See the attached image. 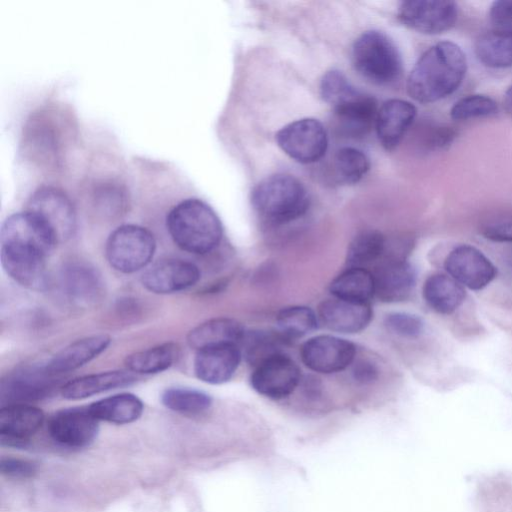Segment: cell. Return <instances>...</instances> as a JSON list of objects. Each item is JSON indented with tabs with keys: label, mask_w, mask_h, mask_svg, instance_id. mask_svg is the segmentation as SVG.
I'll list each match as a JSON object with an SVG mask.
<instances>
[{
	"label": "cell",
	"mask_w": 512,
	"mask_h": 512,
	"mask_svg": "<svg viewBox=\"0 0 512 512\" xmlns=\"http://www.w3.org/2000/svg\"><path fill=\"white\" fill-rule=\"evenodd\" d=\"M321 96L333 108L353 99L360 92L337 70L328 71L320 84Z\"/></svg>",
	"instance_id": "obj_36"
},
{
	"label": "cell",
	"mask_w": 512,
	"mask_h": 512,
	"mask_svg": "<svg viewBox=\"0 0 512 512\" xmlns=\"http://www.w3.org/2000/svg\"><path fill=\"white\" fill-rule=\"evenodd\" d=\"M161 401L168 409L182 414H199L212 404L211 397L205 392L183 387L166 389Z\"/></svg>",
	"instance_id": "obj_34"
},
{
	"label": "cell",
	"mask_w": 512,
	"mask_h": 512,
	"mask_svg": "<svg viewBox=\"0 0 512 512\" xmlns=\"http://www.w3.org/2000/svg\"><path fill=\"white\" fill-rule=\"evenodd\" d=\"M490 17L497 23H511L512 0H500L493 2L490 8Z\"/></svg>",
	"instance_id": "obj_44"
},
{
	"label": "cell",
	"mask_w": 512,
	"mask_h": 512,
	"mask_svg": "<svg viewBox=\"0 0 512 512\" xmlns=\"http://www.w3.org/2000/svg\"><path fill=\"white\" fill-rule=\"evenodd\" d=\"M458 7L453 1L408 0L398 9V19L406 27L423 34H439L456 23Z\"/></svg>",
	"instance_id": "obj_9"
},
{
	"label": "cell",
	"mask_w": 512,
	"mask_h": 512,
	"mask_svg": "<svg viewBox=\"0 0 512 512\" xmlns=\"http://www.w3.org/2000/svg\"><path fill=\"white\" fill-rule=\"evenodd\" d=\"M466 71V56L457 44L436 43L415 63L407 80V92L420 103L436 102L458 89Z\"/></svg>",
	"instance_id": "obj_1"
},
{
	"label": "cell",
	"mask_w": 512,
	"mask_h": 512,
	"mask_svg": "<svg viewBox=\"0 0 512 512\" xmlns=\"http://www.w3.org/2000/svg\"><path fill=\"white\" fill-rule=\"evenodd\" d=\"M178 355L179 347L173 342H167L130 354L125 364L133 373L154 374L170 368Z\"/></svg>",
	"instance_id": "obj_31"
},
{
	"label": "cell",
	"mask_w": 512,
	"mask_h": 512,
	"mask_svg": "<svg viewBox=\"0 0 512 512\" xmlns=\"http://www.w3.org/2000/svg\"><path fill=\"white\" fill-rule=\"evenodd\" d=\"M276 141L290 158L304 164L321 159L328 146L326 130L313 118H303L287 124L277 132Z\"/></svg>",
	"instance_id": "obj_7"
},
{
	"label": "cell",
	"mask_w": 512,
	"mask_h": 512,
	"mask_svg": "<svg viewBox=\"0 0 512 512\" xmlns=\"http://www.w3.org/2000/svg\"><path fill=\"white\" fill-rule=\"evenodd\" d=\"M354 374L360 381H371L376 376V370L369 363H361L355 368Z\"/></svg>",
	"instance_id": "obj_45"
},
{
	"label": "cell",
	"mask_w": 512,
	"mask_h": 512,
	"mask_svg": "<svg viewBox=\"0 0 512 512\" xmlns=\"http://www.w3.org/2000/svg\"><path fill=\"white\" fill-rule=\"evenodd\" d=\"M41 409L28 404H8L0 410V441L2 445L21 448L43 424Z\"/></svg>",
	"instance_id": "obj_20"
},
{
	"label": "cell",
	"mask_w": 512,
	"mask_h": 512,
	"mask_svg": "<svg viewBox=\"0 0 512 512\" xmlns=\"http://www.w3.org/2000/svg\"><path fill=\"white\" fill-rule=\"evenodd\" d=\"M0 243L33 249L46 257L58 244L48 227L27 210L12 214L4 221L0 230Z\"/></svg>",
	"instance_id": "obj_12"
},
{
	"label": "cell",
	"mask_w": 512,
	"mask_h": 512,
	"mask_svg": "<svg viewBox=\"0 0 512 512\" xmlns=\"http://www.w3.org/2000/svg\"><path fill=\"white\" fill-rule=\"evenodd\" d=\"M156 249L153 234L145 227L126 224L115 229L107 239L105 254L110 266L122 273L146 267Z\"/></svg>",
	"instance_id": "obj_5"
},
{
	"label": "cell",
	"mask_w": 512,
	"mask_h": 512,
	"mask_svg": "<svg viewBox=\"0 0 512 512\" xmlns=\"http://www.w3.org/2000/svg\"><path fill=\"white\" fill-rule=\"evenodd\" d=\"M318 317L332 331L354 334L364 330L373 318L370 303L347 301L336 297L323 301Z\"/></svg>",
	"instance_id": "obj_19"
},
{
	"label": "cell",
	"mask_w": 512,
	"mask_h": 512,
	"mask_svg": "<svg viewBox=\"0 0 512 512\" xmlns=\"http://www.w3.org/2000/svg\"><path fill=\"white\" fill-rule=\"evenodd\" d=\"M386 249V239L377 230H365L358 233L350 242L346 263L349 267L366 268L378 261Z\"/></svg>",
	"instance_id": "obj_32"
},
{
	"label": "cell",
	"mask_w": 512,
	"mask_h": 512,
	"mask_svg": "<svg viewBox=\"0 0 512 512\" xmlns=\"http://www.w3.org/2000/svg\"><path fill=\"white\" fill-rule=\"evenodd\" d=\"M496 102L483 94L467 95L454 103L450 116L454 120H468L487 117L497 112Z\"/></svg>",
	"instance_id": "obj_37"
},
{
	"label": "cell",
	"mask_w": 512,
	"mask_h": 512,
	"mask_svg": "<svg viewBox=\"0 0 512 512\" xmlns=\"http://www.w3.org/2000/svg\"><path fill=\"white\" fill-rule=\"evenodd\" d=\"M59 380L46 366L26 367L12 373L1 384L2 401L8 404H25L47 397L58 386Z\"/></svg>",
	"instance_id": "obj_15"
},
{
	"label": "cell",
	"mask_w": 512,
	"mask_h": 512,
	"mask_svg": "<svg viewBox=\"0 0 512 512\" xmlns=\"http://www.w3.org/2000/svg\"><path fill=\"white\" fill-rule=\"evenodd\" d=\"M167 229L182 250L206 254L215 249L223 235L218 215L199 199H186L174 206L167 215Z\"/></svg>",
	"instance_id": "obj_2"
},
{
	"label": "cell",
	"mask_w": 512,
	"mask_h": 512,
	"mask_svg": "<svg viewBox=\"0 0 512 512\" xmlns=\"http://www.w3.org/2000/svg\"><path fill=\"white\" fill-rule=\"evenodd\" d=\"M340 131L348 137L365 136L376 122L377 103L363 93L333 108Z\"/></svg>",
	"instance_id": "obj_24"
},
{
	"label": "cell",
	"mask_w": 512,
	"mask_h": 512,
	"mask_svg": "<svg viewBox=\"0 0 512 512\" xmlns=\"http://www.w3.org/2000/svg\"><path fill=\"white\" fill-rule=\"evenodd\" d=\"M245 335L246 330L240 322L220 317L207 320L192 329L187 336V342L198 351L222 344H242Z\"/></svg>",
	"instance_id": "obj_25"
},
{
	"label": "cell",
	"mask_w": 512,
	"mask_h": 512,
	"mask_svg": "<svg viewBox=\"0 0 512 512\" xmlns=\"http://www.w3.org/2000/svg\"><path fill=\"white\" fill-rule=\"evenodd\" d=\"M504 106L506 111L512 115V85L505 92Z\"/></svg>",
	"instance_id": "obj_46"
},
{
	"label": "cell",
	"mask_w": 512,
	"mask_h": 512,
	"mask_svg": "<svg viewBox=\"0 0 512 512\" xmlns=\"http://www.w3.org/2000/svg\"><path fill=\"white\" fill-rule=\"evenodd\" d=\"M242 359L239 345L222 344L200 349L194 359V373L208 384H223L229 381Z\"/></svg>",
	"instance_id": "obj_18"
},
{
	"label": "cell",
	"mask_w": 512,
	"mask_h": 512,
	"mask_svg": "<svg viewBox=\"0 0 512 512\" xmlns=\"http://www.w3.org/2000/svg\"><path fill=\"white\" fill-rule=\"evenodd\" d=\"M276 325L285 339H297L317 329L318 317L309 307L289 306L278 312Z\"/></svg>",
	"instance_id": "obj_33"
},
{
	"label": "cell",
	"mask_w": 512,
	"mask_h": 512,
	"mask_svg": "<svg viewBox=\"0 0 512 512\" xmlns=\"http://www.w3.org/2000/svg\"><path fill=\"white\" fill-rule=\"evenodd\" d=\"M480 232L494 242H512V212L497 211L489 214L482 220Z\"/></svg>",
	"instance_id": "obj_39"
},
{
	"label": "cell",
	"mask_w": 512,
	"mask_h": 512,
	"mask_svg": "<svg viewBox=\"0 0 512 512\" xmlns=\"http://www.w3.org/2000/svg\"><path fill=\"white\" fill-rule=\"evenodd\" d=\"M0 257L4 270L15 282L31 290L46 288L45 255L29 248L1 245Z\"/></svg>",
	"instance_id": "obj_16"
},
{
	"label": "cell",
	"mask_w": 512,
	"mask_h": 512,
	"mask_svg": "<svg viewBox=\"0 0 512 512\" xmlns=\"http://www.w3.org/2000/svg\"><path fill=\"white\" fill-rule=\"evenodd\" d=\"M90 412L100 421L127 424L137 420L143 412V402L131 393L116 394L88 406Z\"/></svg>",
	"instance_id": "obj_29"
},
{
	"label": "cell",
	"mask_w": 512,
	"mask_h": 512,
	"mask_svg": "<svg viewBox=\"0 0 512 512\" xmlns=\"http://www.w3.org/2000/svg\"><path fill=\"white\" fill-rule=\"evenodd\" d=\"M374 279L375 295L383 302L394 303L409 297L416 275L404 258H391L377 267Z\"/></svg>",
	"instance_id": "obj_21"
},
{
	"label": "cell",
	"mask_w": 512,
	"mask_h": 512,
	"mask_svg": "<svg viewBox=\"0 0 512 512\" xmlns=\"http://www.w3.org/2000/svg\"><path fill=\"white\" fill-rule=\"evenodd\" d=\"M384 325L390 332L405 338H416L424 330V322L417 315L393 312L386 315Z\"/></svg>",
	"instance_id": "obj_40"
},
{
	"label": "cell",
	"mask_w": 512,
	"mask_h": 512,
	"mask_svg": "<svg viewBox=\"0 0 512 512\" xmlns=\"http://www.w3.org/2000/svg\"><path fill=\"white\" fill-rule=\"evenodd\" d=\"M48 430L58 444L67 448H83L96 438L99 420L88 406L67 408L51 416Z\"/></svg>",
	"instance_id": "obj_11"
},
{
	"label": "cell",
	"mask_w": 512,
	"mask_h": 512,
	"mask_svg": "<svg viewBox=\"0 0 512 512\" xmlns=\"http://www.w3.org/2000/svg\"><path fill=\"white\" fill-rule=\"evenodd\" d=\"M329 290L339 299L369 303L375 295L374 274L366 268L349 267L331 282Z\"/></svg>",
	"instance_id": "obj_28"
},
{
	"label": "cell",
	"mask_w": 512,
	"mask_h": 512,
	"mask_svg": "<svg viewBox=\"0 0 512 512\" xmlns=\"http://www.w3.org/2000/svg\"><path fill=\"white\" fill-rule=\"evenodd\" d=\"M334 168L341 182L355 184L368 172L370 161L361 150L344 147L335 154Z\"/></svg>",
	"instance_id": "obj_35"
},
{
	"label": "cell",
	"mask_w": 512,
	"mask_h": 512,
	"mask_svg": "<svg viewBox=\"0 0 512 512\" xmlns=\"http://www.w3.org/2000/svg\"><path fill=\"white\" fill-rule=\"evenodd\" d=\"M27 208L48 227L57 243L73 236L77 225L76 211L62 190L50 186L37 189Z\"/></svg>",
	"instance_id": "obj_6"
},
{
	"label": "cell",
	"mask_w": 512,
	"mask_h": 512,
	"mask_svg": "<svg viewBox=\"0 0 512 512\" xmlns=\"http://www.w3.org/2000/svg\"><path fill=\"white\" fill-rule=\"evenodd\" d=\"M251 204L266 221L285 224L306 213L309 196L302 183L293 176L275 174L255 186L251 193Z\"/></svg>",
	"instance_id": "obj_3"
},
{
	"label": "cell",
	"mask_w": 512,
	"mask_h": 512,
	"mask_svg": "<svg viewBox=\"0 0 512 512\" xmlns=\"http://www.w3.org/2000/svg\"><path fill=\"white\" fill-rule=\"evenodd\" d=\"M200 270L182 259H163L154 263L142 275L143 286L155 294H170L188 289L200 279Z\"/></svg>",
	"instance_id": "obj_14"
},
{
	"label": "cell",
	"mask_w": 512,
	"mask_h": 512,
	"mask_svg": "<svg viewBox=\"0 0 512 512\" xmlns=\"http://www.w3.org/2000/svg\"><path fill=\"white\" fill-rule=\"evenodd\" d=\"M136 377L131 371L113 370L85 375L67 382L61 394L68 400L84 399L95 394L133 384Z\"/></svg>",
	"instance_id": "obj_26"
},
{
	"label": "cell",
	"mask_w": 512,
	"mask_h": 512,
	"mask_svg": "<svg viewBox=\"0 0 512 512\" xmlns=\"http://www.w3.org/2000/svg\"><path fill=\"white\" fill-rule=\"evenodd\" d=\"M300 379L301 371L298 365L289 356L280 352L255 365L250 383L260 395L279 400L293 393Z\"/></svg>",
	"instance_id": "obj_8"
},
{
	"label": "cell",
	"mask_w": 512,
	"mask_h": 512,
	"mask_svg": "<svg viewBox=\"0 0 512 512\" xmlns=\"http://www.w3.org/2000/svg\"><path fill=\"white\" fill-rule=\"evenodd\" d=\"M0 471L12 478H29L36 473L37 466L29 460L8 457L1 459Z\"/></svg>",
	"instance_id": "obj_41"
},
{
	"label": "cell",
	"mask_w": 512,
	"mask_h": 512,
	"mask_svg": "<svg viewBox=\"0 0 512 512\" xmlns=\"http://www.w3.org/2000/svg\"><path fill=\"white\" fill-rule=\"evenodd\" d=\"M354 68L366 79L387 84L401 73L402 62L393 41L380 31H366L354 42L352 48Z\"/></svg>",
	"instance_id": "obj_4"
},
{
	"label": "cell",
	"mask_w": 512,
	"mask_h": 512,
	"mask_svg": "<svg viewBox=\"0 0 512 512\" xmlns=\"http://www.w3.org/2000/svg\"><path fill=\"white\" fill-rule=\"evenodd\" d=\"M455 138V131L449 126L436 125L429 127L425 145L430 149H441L448 146Z\"/></svg>",
	"instance_id": "obj_43"
},
{
	"label": "cell",
	"mask_w": 512,
	"mask_h": 512,
	"mask_svg": "<svg viewBox=\"0 0 512 512\" xmlns=\"http://www.w3.org/2000/svg\"><path fill=\"white\" fill-rule=\"evenodd\" d=\"M111 343V338L105 334H97L76 340L57 352L45 365L53 375H59L75 370L90 362Z\"/></svg>",
	"instance_id": "obj_23"
},
{
	"label": "cell",
	"mask_w": 512,
	"mask_h": 512,
	"mask_svg": "<svg viewBox=\"0 0 512 512\" xmlns=\"http://www.w3.org/2000/svg\"><path fill=\"white\" fill-rule=\"evenodd\" d=\"M61 285L68 299L83 308L97 305L105 293L101 275L85 262L74 261L65 265Z\"/></svg>",
	"instance_id": "obj_17"
},
{
	"label": "cell",
	"mask_w": 512,
	"mask_h": 512,
	"mask_svg": "<svg viewBox=\"0 0 512 512\" xmlns=\"http://www.w3.org/2000/svg\"><path fill=\"white\" fill-rule=\"evenodd\" d=\"M479 62L490 68L512 66V31L496 30L481 35L475 43Z\"/></svg>",
	"instance_id": "obj_30"
},
{
	"label": "cell",
	"mask_w": 512,
	"mask_h": 512,
	"mask_svg": "<svg viewBox=\"0 0 512 512\" xmlns=\"http://www.w3.org/2000/svg\"><path fill=\"white\" fill-rule=\"evenodd\" d=\"M415 106L405 100L391 99L380 107L376 117V131L382 146L393 150L413 124L416 117Z\"/></svg>",
	"instance_id": "obj_22"
},
{
	"label": "cell",
	"mask_w": 512,
	"mask_h": 512,
	"mask_svg": "<svg viewBox=\"0 0 512 512\" xmlns=\"http://www.w3.org/2000/svg\"><path fill=\"white\" fill-rule=\"evenodd\" d=\"M355 355L356 346L352 342L332 335L312 337L300 349L304 365L322 374L346 369L355 359Z\"/></svg>",
	"instance_id": "obj_10"
},
{
	"label": "cell",
	"mask_w": 512,
	"mask_h": 512,
	"mask_svg": "<svg viewBox=\"0 0 512 512\" xmlns=\"http://www.w3.org/2000/svg\"><path fill=\"white\" fill-rule=\"evenodd\" d=\"M444 267L449 276L472 290L486 287L497 273L495 266L480 250L466 244L450 251Z\"/></svg>",
	"instance_id": "obj_13"
},
{
	"label": "cell",
	"mask_w": 512,
	"mask_h": 512,
	"mask_svg": "<svg viewBox=\"0 0 512 512\" xmlns=\"http://www.w3.org/2000/svg\"><path fill=\"white\" fill-rule=\"evenodd\" d=\"M279 338L284 337L280 333L275 337L274 335L261 331L246 332L242 344H245L247 359L256 365L263 359L280 353L277 349Z\"/></svg>",
	"instance_id": "obj_38"
},
{
	"label": "cell",
	"mask_w": 512,
	"mask_h": 512,
	"mask_svg": "<svg viewBox=\"0 0 512 512\" xmlns=\"http://www.w3.org/2000/svg\"><path fill=\"white\" fill-rule=\"evenodd\" d=\"M97 202L108 212L118 213L124 205V194L116 186L107 185L97 191Z\"/></svg>",
	"instance_id": "obj_42"
},
{
	"label": "cell",
	"mask_w": 512,
	"mask_h": 512,
	"mask_svg": "<svg viewBox=\"0 0 512 512\" xmlns=\"http://www.w3.org/2000/svg\"><path fill=\"white\" fill-rule=\"evenodd\" d=\"M423 298L428 306L440 314H451L466 297L464 287L448 274H433L423 285Z\"/></svg>",
	"instance_id": "obj_27"
}]
</instances>
